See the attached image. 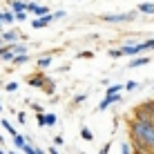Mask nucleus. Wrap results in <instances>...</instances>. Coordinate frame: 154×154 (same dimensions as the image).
<instances>
[{
	"label": "nucleus",
	"instance_id": "1",
	"mask_svg": "<svg viewBox=\"0 0 154 154\" xmlns=\"http://www.w3.org/2000/svg\"><path fill=\"white\" fill-rule=\"evenodd\" d=\"M127 130H130V141L139 143L147 150V154H154V123L141 119H130L127 121Z\"/></svg>",
	"mask_w": 154,
	"mask_h": 154
},
{
	"label": "nucleus",
	"instance_id": "2",
	"mask_svg": "<svg viewBox=\"0 0 154 154\" xmlns=\"http://www.w3.org/2000/svg\"><path fill=\"white\" fill-rule=\"evenodd\" d=\"M132 119H141V121H150L154 123V98L152 100H143L132 109Z\"/></svg>",
	"mask_w": 154,
	"mask_h": 154
},
{
	"label": "nucleus",
	"instance_id": "3",
	"mask_svg": "<svg viewBox=\"0 0 154 154\" xmlns=\"http://www.w3.org/2000/svg\"><path fill=\"white\" fill-rule=\"evenodd\" d=\"M139 11H127V14H103L100 16V20L103 23H130V20H134Z\"/></svg>",
	"mask_w": 154,
	"mask_h": 154
},
{
	"label": "nucleus",
	"instance_id": "4",
	"mask_svg": "<svg viewBox=\"0 0 154 154\" xmlns=\"http://www.w3.org/2000/svg\"><path fill=\"white\" fill-rule=\"evenodd\" d=\"M18 31L14 29H7V31H0V40H2V45H14V42H18Z\"/></svg>",
	"mask_w": 154,
	"mask_h": 154
},
{
	"label": "nucleus",
	"instance_id": "5",
	"mask_svg": "<svg viewBox=\"0 0 154 154\" xmlns=\"http://www.w3.org/2000/svg\"><path fill=\"white\" fill-rule=\"evenodd\" d=\"M51 23H54V20H51V14H47V16H42V18H34L31 20V27L34 29H45V27H49Z\"/></svg>",
	"mask_w": 154,
	"mask_h": 154
},
{
	"label": "nucleus",
	"instance_id": "6",
	"mask_svg": "<svg viewBox=\"0 0 154 154\" xmlns=\"http://www.w3.org/2000/svg\"><path fill=\"white\" fill-rule=\"evenodd\" d=\"M150 63V56H134L130 63H127V69H136V67H141V65H147Z\"/></svg>",
	"mask_w": 154,
	"mask_h": 154
},
{
	"label": "nucleus",
	"instance_id": "7",
	"mask_svg": "<svg viewBox=\"0 0 154 154\" xmlns=\"http://www.w3.org/2000/svg\"><path fill=\"white\" fill-rule=\"evenodd\" d=\"M7 49L11 51L14 56H20V54H27V45H23V42H14V45H7Z\"/></svg>",
	"mask_w": 154,
	"mask_h": 154
},
{
	"label": "nucleus",
	"instance_id": "8",
	"mask_svg": "<svg viewBox=\"0 0 154 154\" xmlns=\"http://www.w3.org/2000/svg\"><path fill=\"white\" fill-rule=\"evenodd\" d=\"M45 81H47V76H42V74H36V76H29L27 78V83L31 85V87H42Z\"/></svg>",
	"mask_w": 154,
	"mask_h": 154
},
{
	"label": "nucleus",
	"instance_id": "9",
	"mask_svg": "<svg viewBox=\"0 0 154 154\" xmlns=\"http://www.w3.org/2000/svg\"><path fill=\"white\" fill-rule=\"evenodd\" d=\"M49 65H51V56H40L38 60H36V67H38V69H47Z\"/></svg>",
	"mask_w": 154,
	"mask_h": 154
},
{
	"label": "nucleus",
	"instance_id": "10",
	"mask_svg": "<svg viewBox=\"0 0 154 154\" xmlns=\"http://www.w3.org/2000/svg\"><path fill=\"white\" fill-rule=\"evenodd\" d=\"M136 11L139 14H154V2H141Z\"/></svg>",
	"mask_w": 154,
	"mask_h": 154
},
{
	"label": "nucleus",
	"instance_id": "11",
	"mask_svg": "<svg viewBox=\"0 0 154 154\" xmlns=\"http://www.w3.org/2000/svg\"><path fill=\"white\" fill-rule=\"evenodd\" d=\"M9 5H11V11L14 14H23L25 11V2H23V0H11Z\"/></svg>",
	"mask_w": 154,
	"mask_h": 154
},
{
	"label": "nucleus",
	"instance_id": "12",
	"mask_svg": "<svg viewBox=\"0 0 154 154\" xmlns=\"http://www.w3.org/2000/svg\"><path fill=\"white\" fill-rule=\"evenodd\" d=\"M0 23H7V25L16 23L14 20V11H0Z\"/></svg>",
	"mask_w": 154,
	"mask_h": 154
},
{
	"label": "nucleus",
	"instance_id": "13",
	"mask_svg": "<svg viewBox=\"0 0 154 154\" xmlns=\"http://www.w3.org/2000/svg\"><path fill=\"white\" fill-rule=\"evenodd\" d=\"M34 14H36V18H42V16H47V14H51V11H49V7H45V5H36Z\"/></svg>",
	"mask_w": 154,
	"mask_h": 154
},
{
	"label": "nucleus",
	"instance_id": "14",
	"mask_svg": "<svg viewBox=\"0 0 154 154\" xmlns=\"http://www.w3.org/2000/svg\"><path fill=\"white\" fill-rule=\"evenodd\" d=\"M42 92H45V94H54L56 92V87H54V81H51V78H47V81H45V85H42Z\"/></svg>",
	"mask_w": 154,
	"mask_h": 154
},
{
	"label": "nucleus",
	"instance_id": "15",
	"mask_svg": "<svg viewBox=\"0 0 154 154\" xmlns=\"http://www.w3.org/2000/svg\"><path fill=\"white\" fill-rule=\"evenodd\" d=\"M11 63H14V65H25V63H29V56H27V54L14 56V58H11Z\"/></svg>",
	"mask_w": 154,
	"mask_h": 154
},
{
	"label": "nucleus",
	"instance_id": "16",
	"mask_svg": "<svg viewBox=\"0 0 154 154\" xmlns=\"http://www.w3.org/2000/svg\"><path fill=\"white\" fill-rule=\"evenodd\" d=\"M81 139L83 141H94V134H92L89 127H81Z\"/></svg>",
	"mask_w": 154,
	"mask_h": 154
},
{
	"label": "nucleus",
	"instance_id": "17",
	"mask_svg": "<svg viewBox=\"0 0 154 154\" xmlns=\"http://www.w3.org/2000/svg\"><path fill=\"white\" fill-rule=\"evenodd\" d=\"M136 87H139V83H136V81H127V83H123V89H125V92H134Z\"/></svg>",
	"mask_w": 154,
	"mask_h": 154
},
{
	"label": "nucleus",
	"instance_id": "18",
	"mask_svg": "<svg viewBox=\"0 0 154 154\" xmlns=\"http://www.w3.org/2000/svg\"><path fill=\"white\" fill-rule=\"evenodd\" d=\"M2 127H5V130H7V134L16 136V127H14L11 123H9V121H5V119H2Z\"/></svg>",
	"mask_w": 154,
	"mask_h": 154
},
{
	"label": "nucleus",
	"instance_id": "19",
	"mask_svg": "<svg viewBox=\"0 0 154 154\" xmlns=\"http://www.w3.org/2000/svg\"><path fill=\"white\" fill-rule=\"evenodd\" d=\"M123 92V85H109L107 87V94H121ZM107 94H105V96H107Z\"/></svg>",
	"mask_w": 154,
	"mask_h": 154
},
{
	"label": "nucleus",
	"instance_id": "20",
	"mask_svg": "<svg viewBox=\"0 0 154 154\" xmlns=\"http://www.w3.org/2000/svg\"><path fill=\"white\" fill-rule=\"evenodd\" d=\"M14 145H16V150H20V147L25 145V136H20V134H16L14 136Z\"/></svg>",
	"mask_w": 154,
	"mask_h": 154
},
{
	"label": "nucleus",
	"instance_id": "21",
	"mask_svg": "<svg viewBox=\"0 0 154 154\" xmlns=\"http://www.w3.org/2000/svg\"><path fill=\"white\" fill-rule=\"evenodd\" d=\"M18 152H23V154H34V145H31V143H27V141H25V145L20 147Z\"/></svg>",
	"mask_w": 154,
	"mask_h": 154
},
{
	"label": "nucleus",
	"instance_id": "22",
	"mask_svg": "<svg viewBox=\"0 0 154 154\" xmlns=\"http://www.w3.org/2000/svg\"><path fill=\"white\" fill-rule=\"evenodd\" d=\"M47 125H56V114H45V127Z\"/></svg>",
	"mask_w": 154,
	"mask_h": 154
},
{
	"label": "nucleus",
	"instance_id": "23",
	"mask_svg": "<svg viewBox=\"0 0 154 154\" xmlns=\"http://www.w3.org/2000/svg\"><path fill=\"white\" fill-rule=\"evenodd\" d=\"M18 85H20V83L11 81V83H7V85H5V89H7V92H16V89H18Z\"/></svg>",
	"mask_w": 154,
	"mask_h": 154
},
{
	"label": "nucleus",
	"instance_id": "24",
	"mask_svg": "<svg viewBox=\"0 0 154 154\" xmlns=\"http://www.w3.org/2000/svg\"><path fill=\"white\" fill-rule=\"evenodd\" d=\"M121 152H123V154H132V147H130V143H127V141L121 143Z\"/></svg>",
	"mask_w": 154,
	"mask_h": 154
},
{
	"label": "nucleus",
	"instance_id": "25",
	"mask_svg": "<svg viewBox=\"0 0 154 154\" xmlns=\"http://www.w3.org/2000/svg\"><path fill=\"white\" fill-rule=\"evenodd\" d=\"M67 16V11H54L51 14V20H60V18H65Z\"/></svg>",
	"mask_w": 154,
	"mask_h": 154
},
{
	"label": "nucleus",
	"instance_id": "26",
	"mask_svg": "<svg viewBox=\"0 0 154 154\" xmlns=\"http://www.w3.org/2000/svg\"><path fill=\"white\" fill-rule=\"evenodd\" d=\"M85 98H87V94H78V96H74V105H81Z\"/></svg>",
	"mask_w": 154,
	"mask_h": 154
},
{
	"label": "nucleus",
	"instance_id": "27",
	"mask_svg": "<svg viewBox=\"0 0 154 154\" xmlns=\"http://www.w3.org/2000/svg\"><path fill=\"white\" fill-rule=\"evenodd\" d=\"M109 147H112V143H105V145L98 150V154H109Z\"/></svg>",
	"mask_w": 154,
	"mask_h": 154
},
{
	"label": "nucleus",
	"instance_id": "28",
	"mask_svg": "<svg viewBox=\"0 0 154 154\" xmlns=\"http://www.w3.org/2000/svg\"><path fill=\"white\" fill-rule=\"evenodd\" d=\"M27 103H29V100H27ZM29 105H31V109H34L36 114H42V107H40L38 103H29Z\"/></svg>",
	"mask_w": 154,
	"mask_h": 154
},
{
	"label": "nucleus",
	"instance_id": "29",
	"mask_svg": "<svg viewBox=\"0 0 154 154\" xmlns=\"http://www.w3.org/2000/svg\"><path fill=\"white\" fill-rule=\"evenodd\" d=\"M36 121H38L40 127H45V114H36Z\"/></svg>",
	"mask_w": 154,
	"mask_h": 154
},
{
	"label": "nucleus",
	"instance_id": "30",
	"mask_svg": "<svg viewBox=\"0 0 154 154\" xmlns=\"http://www.w3.org/2000/svg\"><path fill=\"white\" fill-rule=\"evenodd\" d=\"M78 58H94V51H81Z\"/></svg>",
	"mask_w": 154,
	"mask_h": 154
},
{
	"label": "nucleus",
	"instance_id": "31",
	"mask_svg": "<svg viewBox=\"0 0 154 154\" xmlns=\"http://www.w3.org/2000/svg\"><path fill=\"white\" fill-rule=\"evenodd\" d=\"M63 141H65V139H63L60 134H58V136H54V147H58V145H63Z\"/></svg>",
	"mask_w": 154,
	"mask_h": 154
},
{
	"label": "nucleus",
	"instance_id": "32",
	"mask_svg": "<svg viewBox=\"0 0 154 154\" xmlns=\"http://www.w3.org/2000/svg\"><path fill=\"white\" fill-rule=\"evenodd\" d=\"M107 54H109V56H112V58H121V51H119V49H109V51H107Z\"/></svg>",
	"mask_w": 154,
	"mask_h": 154
},
{
	"label": "nucleus",
	"instance_id": "33",
	"mask_svg": "<svg viewBox=\"0 0 154 154\" xmlns=\"http://www.w3.org/2000/svg\"><path fill=\"white\" fill-rule=\"evenodd\" d=\"M45 154H60V152H58V147H49V150H47Z\"/></svg>",
	"mask_w": 154,
	"mask_h": 154
},
{
	"label": "nucleus",
	"instance_id": "34",
	"mask_svg": "<svg viewBox=\"0 0 154 154\" xmlns=\"http://www.w3.org/2000/svg\"><path fill=\"white\" fill-rule=\"evenodd\" d=\"M34 154H45V150H40V147H36V145H34Z\"/></svg>",
	"mask_w": 154,
	"mask_h": 154
},
{
	"label": "nucleus",
	"instance_id": "35",
	"mask_svg": "<svg viewBox=\"0 0 154 154\" xmlns=\"http://www.w3.org/2000/svg\"><path fill=\"white\" fill-rule=\"evenodd\" d=\"M9 154H20V152H18V150H14V152H9Z\"/></svg>",
	"mask_w": 154,
	"mask_h": 154
},
{
	"label": "nucleus",
	"instance_id": "36",
	"mask_svg": "<svg viewBox=\"0 0 154 154\" xmlns=\"http://www.w3.org/2000/svg\"><path fill=\"white\" fill-rule=\"evenodd\" d=\"M23 2H29V0H23Z\"/></svg>",
	"mask_w": 154,
	"mask_h": 154
},
{
	"label": "nucleus",
	"instance_id": "37",
	"mask_svg": "<svg viewBox=\"0 0 154 154\" xmlns=\"http://www.w3.org/2000/svg\"><path fill=\"white\" fill-rule=\"evenodd\" d=\"M0 29H2V23H0Z\"/></svg>",
	"mask_w": 154,
	"mask_h": 154
},
{
	"label": "nucleus",
	"instance_id": "38",
	"mask_svg": "<svg viewBox=\"0 0 154 154\" xmlns=\"http://www.w3.org/2000/svg\"><path fill=\"white\" fill-rule=\"evenodd\" d=\"M152 87H154V85H152Z\"/></svg>",
	"mask_w": 154,
	"mask_h": 154
}]
</instances>
